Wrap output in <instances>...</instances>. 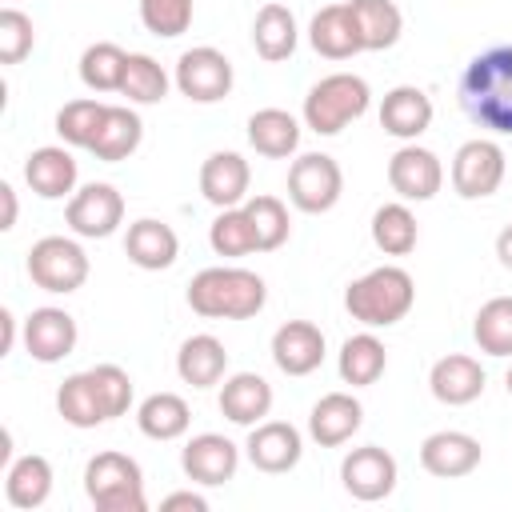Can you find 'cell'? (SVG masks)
Masks as SVG:
<instances>
[{"instance_id": "obj_40", "label": "cell", "mask_w": 512, "mask_h": 512, "mask_svg": "<svg viewBox=\"0 0 512 512\" xmlns=\"http://www.w3.org/2000/svg\"><path fill=\"white\" fill-rule=\"evenodd\" d=\"M120 96H128L132 104H160L168 96V72L144 56V52H128V68H124V84Z\"/></svg>"}, {"instance_id": "obj_43", "label": "cell", "mask_w": 512, "mask_h": 512, "mask_svg": "<svg viewBox=\"0 0 512 512\" xmlns=\"http://www.w3.org/2000/svg\"><path fill=\"white\" fill-rule=\"evenodd\" d=\"M36 44L32 16L20 8H0V64H20Z\"/></svg>"}, {"instance_id": "obj_26", "label": "cell", "mask_w": 512, "mask_h": 512, "mask_svg": "<svg viewBox=\"0 0 512 512\" xmlns=\"http://www.w3.org/2000/svg\"><path fill=\"white\" fill-rule=\"evenodd\" d=\"M48 496H52V464H48V456L28 452V456L8 464V472H4V500L12 508L32 512V508L48 504Z\"/></svg>"}, {"instance_id": "obj_7", "label": "cell", "mask_w": 512, "mask_h": 512, "mask_svg": "<svg viewBox=\"0 0 512 512\" xmlns=\"http://www.w3.org/2000/svg\"><path fill=\"white\" fill-rule=\"evenodd\" d=\"M340 192H344V172L328 152H304V156L292 160V168H288V200L300 212L320 216V212L336 208Z\"/></svg>"}, {"instance_id": "obj_25", "label": "cell", "mask_w": 512, "mask_h": 512, "mask_svg": "<svg viewBox=\"0 0 512 512\" xmlns=\"http://www.w3.org/2000/svg\"><path fill=\"white\" fill-rule=\"evenodd\" d=\"M220 412L244 428L260 424L272 412V384L256 372H232L220 388Z\"/></svg>"}, {"instance_id": "obj_3", "label": "cell", "mask_w": 512, "mask_h": 512, "mask_svg": "<svg viewBox=\"0 0 512 512\" xmlns=\"http://www.w3.org/2000/svg\"><path fill=\"white\" fill-rule=\"evenodd\" d=\"M416 304V280L400 264H380L344 288V308L364 328H392Z\"/></svg>"}, {"instance_id": "obj_42", "label": "cell", "mask_w": 512, "mask_h": 512, "mask_svg": "<svg viewBox=\"0 0 512 512\" xmlns=\"http://www.w3.org/2000/svg\"><path fill=\"white\" fill-rule=\"evenodd\" d=\"M192 8H196V0H140V20L152 36L172 40V36L188 32Z\"/></svg>"}, {"instance_id": "obj_34", "label": "cell", "mask_w": 512, "mask_h": 512, "mask_svg": "<svg viewBox=\"0 0 512 512\" xmlns=\"http://www.w3.org/2000/svg\"><path fill=\"white\" fill-rule=\"evenodd\" d=\"M56 412L64 416V424L72 428H96L108 420V408L96 392L92 372H72L60 388H56Z\"/></svg>"}, {"instance_id": "obj_24", "label": "cell", "mask_w": 512, "mask_h": 512, "mask_svg": "<svg viewBox=\"0 0 512 512\" xmlns=\"http://www.w3.org/2000/svg\"><path fill=\"white\" fill-rule=\"evenodd\" d=\"M308 44L324 56V60H352L356 52H364L360 44V28L352 20L348 4H328L312 16L308 24Z\"/></svg>"}, {"instance_id": "obj_36", "label": "cell", "mask_w": 512, "mask_h": 512, "mask_svg": "<svg viewBox=\"0 0 512 512\" xmlns=\"http://www.w3.org/2000/svg\"><path fill=\"white\" fill-rule=\"evenodd\" d=\"M124 68H128V52L120 44H112V40H96L80 56V80L92 92H120Z\"/></svg>"}, {"instance_id": "obj_18", "label": "cell", "mask_w": 512, "mask_h": 512, "mask_svg": "<svg viewBox=\"0 0 512 512\" xmlns=\"http://www.w3.org/2000/svg\"><path fill=\"white\" fill-rule=\"evenodd\" d=\"M484 380H488V376H484L480 360H476V356H464V352L440 356V360L432 364V372H428L432 396H436L440 404H448V408H464V404L480 400Z\"/></svg>"}, {"instance_id": "obj_22", "label": "cell", "mask_w": 512, "mask_h": 512, "mask_svg": "<svg viewBox=\"0 0 512 512\" xmlns=\"http://www.w3.org/2000/svg\"><path fill=\"white\" fill-rule=\"evenodd\" d=\"M76 176H80V168H76L72 152L60 148V144H44V148L28 152V160H24V180L40 200L72 196L76 192Z\"/></svg>"}, {"instance_id": "obj_31", "label": "cell", "mask_w": 512, "mask_h": 512, "mask_svg": "<svg viewBox=\"0 0 512 512\" xmlns=\"http://www.w3.org/2000/svg\"><path fill=\"white\" fill-rule=\"evenodd\" d=\"M192 424V412H188V400L176 396V392H152L148 400H140L136 408V428L148 436V440H180Z\"/></svg>"}, {"instance_id": "obj_32", "label": "cell", "mask_w": 512, "mask_h": 512, "mask_svg": "<svg viewBox=\"0 0 512 512\" xmlns=\"http://www.w3.org/2000/svg\"><path fill=\"white\" fill-rule=\"evenodd\" d=\"M352 20L360 28V44L364 52H384L400 40L404 32V12L392 0H348Z\"/></svg>"}, {"instance_id": "obj_45", "label": "cell", "mask_w": 512, "mask_h": 512, "mask_svg": "<svg viewBox=\"0 0 512 512\" xmlns=\"http://www.w3.org/2000/svg\"><path fill=\"white\" fill-rule=\"evenodd\" d=\"M176 508H188V512H208V500L200 496V492H168L164 500H160V512H176Z\"/></svg>"}, {"instance_id": "obj_38", "label": "cell", "mask_w": 512, "mask_h": 512, "mask_svg": "<svg viewBox=\"0 0 512 512\" xmlns=\"http://www.w3.org/2000/svg\"><path fill=\"white\" fill-rule=\"evenodd\" d=\"M104 112L108 104H100L96 96H80V100H68L60 112H56V136L72 148H92L100 124H104Z\"/></svg>"}, {"instance_id": "obj_15", "label": "cell", "mask_w": 512, "mask_h": 512, "mask_svg": "<svg viewBox=\"0 0 512 512\" xmlns=\"http://www.w3.org/2000/svg\"><path fill=\"white\" fill-rule=\"evenodd\" d=\"M480 440L468 436V432H456V428H444V432H432L424 436L420 444V468L428 476H440V480H460V476H472L480 468Z\"/></svg>"}, {"instance_id": "obj_4", "label": "cell", "mask_w": 512, "mask_h": 512, "mask_svg": "<svg viewBox=\"0 0 512 512\" xmlns=\"http://www.w3.org/2000/svg\"><path fill=\"white\" fill-rule=\"evenodd\" d=\"M372 104V88L364 76L352 72H332L324 80H316L304 96V124L316 136H336L344 132L352 120H360Z\"/></svg>"}, {"instance_id": "obj_35", "label": "cell", "mask_w": 512, "mask_h": 512, "mask_svg": "<svg viewBox=\"0 0 512 512\" xmlns=\"http://www.w3.org/2000/svg\"><path fill=\"white\" fill-rule=\"evenodd\" d=\"M416 236H420V228H416V216L408 204L392 200L372 212V244L384 256H408L416 248Z\"/></svg>"}, {"instance_id": "obj_29", "label": "cell", "mask_w": 512, "mask_h": 512, "mask_svg": "<svg viewBox=\"0 0 512 512\" xmlns=\"http://www.w3.org/2000/svg\"><path fill=\"white\" fill-rule=\"evenodd\" d=\"M248 144L268 160H284L300 148V120L284 108H260L248 116Z\"/></svg>"}, {"instance_id": "obj_8", "label": "cell", "mask_w": 512, "mask_h": 512, "mask_svg": "<svg viewBox=\"0 0 512 512\" xmlns=\"http://www.w3.org/2000/svg\"><path fill=\"white\" fill-rule=\"evenodd\" d=\"M176 88L180 96H188L192 104H216L232 92V60L220 48H188L176 60Z\"/></svg>"}, {"instance_id": "obj_1", "label": "cell", "mask_w": 512, "mask_h": 512, "mask_svg": "<svg viewBox=\"0 0 512 512\" xmlns=\"http://www.w3.org/2000/svg\"><path fill=\"white\" fill-rule=\"evenodd\" d=\"M460 108L472 124L512 136V44H492L468 60L460 76Z\"/></svg>"}, {"instance_id": "obj_30", "label": "cell", "mask_w": 512, "mask_h": 512, "mask_svg": "<svg viewBox=\"0 0 512 512\" xmlns=\"http://www.w3.org/2000/svg\"><path fill=\"white\" fill-rule=\"evenodd\" d=\"M140 140H144L140 116L132 108H124V104H108L104 124H100V132H96V140H92L88 152L96 160H104V164H116V160H128L140 148Z\"/></svg>"}, {"instance_id": "obj_49", "label": "cell", "mask_w": 512, "mask_h": 512, "mask_svg": "<svg viewBox=\"0 0 512 512\" xmlns=\"http://www.w3.org/2000/svg\"><path fill=\"white\" fill-rule=\"evenodd\" d=\"M504 384H508V396H512V368H508V376H504Z\"/></svg>"}, {"instance_id": "obj_2", "label": "cell", "mask_w": 512, "mask_h": 512, "mask_svg": "<svg viewBox=\"0 0 512 512\" xmlns=\"http://www.w3.org/2000/svg\"><path fill=\"white\" fill-rule=\"evenodd\" d=\"M264 300L268 284L236 264H216L188 280V308L204 320H252Z\"/></svg>"}, {"instance_id": "obj_17", "label": "cell", "mask_w": 512, "mask_h": 512, "mask_svg": "<svg viewBox=\"0 0 512 512\" xmlns=\"http://www.w3.org/2000/svg\"><path fill=\"white\" fill-rule=\"evenodd\" d=\"M76 320L64 308H36L24 320V348L40 364H60L76 348Z\"/></svg>"}, {"instance_id": "obj_10", "label": "cell", "mask_w": 512, "mask_h": 512, "mask_svg": "<svg viewBox=\"0 0 512 512\" xmlns=\"http://www.w3.org/2000/svg\"><path fill=\"white\" fill-rule=\"evenodd\" d=\"M64 220H68V228H72L76 236H84V240H104V236H112V232L124 224V196H120L112 184H104V180L84 184L80 192L68 196Z\"/></svg>"}, {"instance_id": "obj_44", "label": "cell", "mask_w": 512, "mask_h": 512, "mask_svg": "<svg viewBox=\"0 0 512 512\" xmlns=\"http://www.w3.org/2000/svg\"><path fill=\"white\" fill-rule=\"evenodd\" d=\"M88 372H92L96 392H100V400H104V408H108V420L124 416V412L132 408V376H128L120 364H96V368H88Z\"/></svg>"}, {"instance_id": "obj_20", "label": "cell", "mask_w": 512, "mask_h": 512, "mask_svg": "<svg viewBox=\"0 0 512 512\" xmlns=\"http://www.w3.org/2000/svg\"><path fill=\"white\" fill-rule=\"evenodd\" d=\"M360 424H364V408L352 392H328L308 412V436L320 448H340L360 432Z\"/></svg>"}, {"instance_id": "obj_46", "label": "cell", "mask_w": 512, "mask_h": 512, "mask_svg": "<svg viewBox=\"0 0 512 512\" xmlns=\"http://www.w3.org/2000/svg\"><path fill=\"white\" fill-rule=\"evenodd\" d=\"M0 204H4V216H0V228H16V188L12 184H0Z\"/></svg>"}, {"instance_id": "obj_28", "label": "cell", "mask_w": 512, "mask_h": 512, "mask_svg": "<svg viewBox=\"0 0 512 512\" xmlns=\"http://www.w3.org/2000/svg\"><path fill=\"white\" fill-rule=\"evenodd\" d=\"M296 40H300V32H296V16H292L288 4L272 0V4H264L256 12V20H252V48H256L260 60H268V64L288 60L296 52Z\"/></svg>"}, {"instance_id": "obj_39", "label": "cell", "mask_w": 512, "mask_h": 512, "mask_svg": "<svg viewBox=\"0 0 512 512\" xmlns=\"http://www.w3.org/2000/svg\"><path fill=\"white\" fill-rule=\"evenodd\" d=\"M244 212H248V224L256 236V252H276L288 240L292 224H288V208L280 196H248Z\"/></svg>"}, {"instance_id": "obj_13", "label": "cell", "mask_w": 512, "mask_h": 512, "mask_svg": "<svg viewBox=\"0 0 512 512\" xmlns=\"http://www.w3.org/2000/svg\"><path fill=\"white\" fill-rule=\"evenodd\" d=\"M180 468L192 484H204V488H216V484H228L240 468V448L220 436V432H200L184 444L180 452Z\"/></svg>"}, {"instance_id": "obj_21", "label": "cell", "mask_w": 512, "mask_h": 512, "mask_svg": "<svg viewBox=\"0 0 512 512\" xmlns=\"http://www.w3.org/2000/svg\"><path fill=\"white\" fill-rule=\"evenodd\" d=\"M432 100L424 88L416 84H396L392 92H384L380 100V128L396 140H416L432 128Z\"/></svg>"}, {"instance_id": "obj_12", "label": "cell", "mask_w": 512, "mask_h": 512, "mask_svg": "<svg viewBox=\"0 0 512 512\" xmlns=\"http://www.w3.org/2000/svg\"><path fill=\"white\" fill-rule=\"evenodd\" d=\"M388 184L400 200H432L444 184V164L432 148H420L416 140H408L388 160Z\"/></svg>"}, {"instance_id": "obj_11", "label": "cell", "mask_w": 512, "mask_h": 512, "mask_svg": "<svg viewBox=\"0 0 512 512\" xmlns=\"http://www.w3.org/2000/svg\"><path fill=\"white\" fill-rule=\"evenodd\" d=\"M340 480H344V492L352 500L376 504V500L392 496V488L400 480V468H396V456L392 452H384L380 444H364V448H352L344 456Z\"/></svg>"}, {"instance_id": "obj_23", "label": "cell", "mask_w": 512, "mask_h": 512, "mask_svg": "<svg viewBox=\"0 0 512 512\" xmlns=\"http://www.w3.org/2000/svg\"><path fill=\"white\" fill-rule=\"evenodd\" d=\"M124 256L144 268V272H160V268H172L176 256H180V240L172 232V224L156 220V216H144L136 224H128V236H124Z\"/></svg>"}, {"instance_id": "obj_16", "label": "cell", "mask_w": 512, "mask_h": 512, "mask_svg": "<svg viewBox=\"0 0 512 512\" xmlns=\"http://www.w3.org/2000/svg\"><path fill=\"white\" fill-rule=\"evenodd\" d=\"M272 360L284 376H308L324 364V332L312 320H284L272 332Z\"/></svg>"}, {"instance_id": "obj_48", "label": "cell", "mask_w": 512, "mask_h": 512, "mask_svg": "<svg viewBox=\"0 0 512 512\" xmlns=\"http://www.w3.org/2000/svg\"><path fill=\"white\" fill-rule=\"evenodd\" d=\"M496 256H500L504 268H512V224L500 228V236H496Z\"/></svg>"}, {"instance_id": "obj_14", "label": "cell", "mask_w": 512, "mask_h": 512, "mask_svg": "<svg viewBox=\"0 0 512 512\" xmlns=\"http://www.w3.org/2000/svg\"><path fill=\"white\" fill-rule=\"evenodd\" d=\"M244 452H248V460H252L256 472L280 476V472H292L300 464L304 440H300V432L288 420H260V424H252Z\"/></svg>"}, {"instance_id": "obj_41", "label": "cell", "mask_w": 512, "mask_h": 512, "mask_svg": "<svg viewBox=\"0 0 512 512\" xmlns=\"http://www.w3.org/2000/svg\"><path fill=\"white\" fill-rule=\"evenodd\" d=\"M208 244H212L216 256H228V260L256 252V236H252V224H248L244 204L240 208H220V216L208 228Z\"/></svg>"}, {"instance_id": "obj_37", "label": "cell", "mask_w": 512, "mask_h": 512, "mask_svg": "<svg viewBox=\"0 0 512 512\" xmlns=\"http://www.w3.org/2000/svg\"><path fill=\"white\" fill-rule=\"evenodd\" d=\"M472 340L488 356H512V296H492L472 320Z\"/></svg>"}, {"instance_id": "obj_27", "label": "cell", "mask_w": 512, "mask_h": 512, "mask_svg": "<svg viewBox=\"0 0 512 512\" xmlns=\"http://www.w3.org/2000/svg\"><path fill=\"white\" fill-rule=\"evenodd\" d=\"M176 372H180V380L192 384V388H212V384H220L224 372H228V348H224L216 336L196 332V336H188V340L180 344V352H176Z\"/></svg>"}, {"instance_id": "obj_33", "label": "cell", "mask_w": 512, "mask_h": 512, "mask_svg": "<svg viewBox=\"0 0 512 512\" xmlns=\"http://www.w3.org/2000/svg\"><path fill=\"white\" fill-rule=\"evenodd\" d=\"M336 368H340V380H344V384L368 388V384H376V380L384 376L388 352H384V344H380L372 332H356V336H348V340L340 344Z\"/></svg>"}, {"instance_id": "obj_47", "label": "cell", "mask_w": 512, "mask_h": 512, "mask_svg": "<svg viewBox=\"0 0 512 512\" xmlns=\"http://www.w3.org/2000/svg\"><path fill=\"white\" fill-rule=\"evenodd\" d=\"M0 328H4V340H0V356H8L12 352V340H16V316L4 308L0 312Z\"/></svg>"}, {"instance_id": "obj_9", "label": "cell", "mask_w": 512, "mask_h": 512, "mask_svg": "<svg viewBox=\"0 0 512 512\" xmlns=\"http://www.w3.org/2000/svg\"><path fill=\"white\" fill-rule=\"evenodd\" d=\"M504 148L496 140H464L452 156V188L464 200H484L504 184Z\"/></svg>"}, {"instance_id": "obj_6", "label": "cell", "mask_w": 512, "mask_h": 512, "mask_svg": "<svg viewBox=\"0 0 512 512\" xmlns=\"http://www.w3.org/2000/svg\"><path fill=\"white\" fill-rule=\"evenodd\" d=\"M88 272H92L88 252L68 236H44V240H36L28 248V276L44 292L68 296V292L84 288Z\"/></svg>"}, {"instance_id": "obj_19", "label": "cell", "mask_w": 512, "mask_h": 512, "mask_svg": "<svg viewBox=\"0 0 512 512\" xmlns=\"http://www.w3.org/2000/svg\"><path fill=\"white\" fill-rule=\"evenodd\" d=\"M252 168L240 152H212L200 164V192L212 208H240L248 200Z\"/></svg>"}, {"instance_id": "obj_5", "label": "cell", "mask_w": 512, "mask_h": 512, "mask_svg": "<svg viewBox=\"0 0 512 512\" xmlns=\"http://www.w3.org/2000/svg\"><path fill=\"white\" fill-rule=\"evenodd\" d=\"M84 496L96 512H148L144 472L124 452H96L84 468Z\"/></svg>"}]
</instances>
